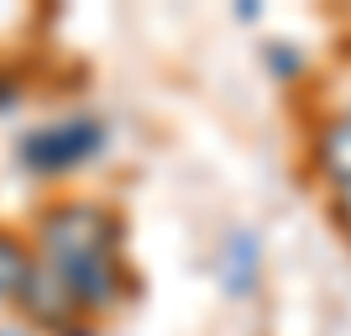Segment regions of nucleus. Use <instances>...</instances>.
<instances>
[{
    "instance_id": "f257e3e1",
    "label": "nucleus",
    "mask_w": 351,
    "mask_h": 336,
    "mask_svg": "<svg viewBox=\"0 0 351 336\" xmlns=\"http://www.w3.org/2000/svg\"><path fill=\"white\" fill-rule=\"evenodd\" d=\"M32 247L47 268H58L69 278V289L79 294L84 315L121 305L132 294V273L121 263V221L116 210H105L95 200H58L37 216V236Z\"/></svg>"
},
{
    "instance_id": "f03ea898",
    "label": "nucleus",
    "mask_w": 351,
    "mask_h": 336,
    "mask_svg": "<svg viewBox=\"0 0 351 336\" xmlns=\"http://www.w3.org/2000/svg\"><path fill=\"white\" fill-rule=\"evenodd\" d=\"M105 147V126L95 116H69V121H47L37 132H27L16 142V158L27 163L37 179H58L73 174L79 163H89Z\"/></svg>"
},
{
    "instance_id": "7ed1b4c3",
    "label": "nucleus",
    "mask_w": 351,
    "mask_h": 336,
    "mask_svg": "<svg viewBox=\"0 0 351 336\" xmlns=\"http://www.w3.org/2000/svg\"><path fill=\"white\" fill-rule=\"evenodd\" d=\"M16 310H21V321L37 326V331H73V326H84V310H79V294L69 289V278L58 273V268H47L43 258H37V268H32L27 289H21V300H16Z\"/></svg>"
},
{
    "instance_id": "20e7f679",
    "label": "nucleus",
    "mask_w": 351,
    "mask_h": 336,
    "mask_svg": "<svg viewBox=\"0 0 351 336\" xmlns=\"http://www.w3.org/2000/svg\"><path fill=\"white\" fill-rule=\"evenodd\" d=\"M32 268H37V247H32L21 232L0 226V305H16V300H21Z\"/></svg>"
},
{
    "instance_id": "39448f33",
    "label": "nucleus",
    "mask_w": 351,
    "mask_h": 336,
    "mask_svg": "<svg viewBox=\"0 0 351 336\" xmlns=\"http://www.w3.org/2000/svg\"><path fill=\"white\" fill-rule=\"evenodd\" d=\"M315 158H320V168H325V179L330 184H351V111L346 116H336L330 126L320 132V142H315Z\"/></svg>"
},
{
    "instance_id": "423d86ee",
    "label": "nucleus",
    "mask_w": 351,
    "mask_h": 336,
    "mask_svg": "<svg viewBox=\"0 0 351 336\" xmlns=\"http://www.w3.org/2000/svg\"><path fill=\"white\" fill-rule=\"evenodd\" d=\"M16 100H21V79L0 69V111H5V105H16Z\"/></svg>"
},
{
    "instance_id": "0eeeda50",
    "label": "nucleus",
    "mask_w": 351,
    "mask_h": 336,
    "mask_svg": "<svg viewBox=\"0 0 351 336\" xmlns=\"http://www.w3.org/2000/svg\"><path fill=\"white\" fill-rule=\"evenodd\" d=\"M336 221H341V232L351 236V184H341V190H336Z\"/></svg>"
},
{
    "instance_id": "6e6552de",
    "label": "nucleus",
    "mask_w": 351,
    "mask_h": 336,
    "mask_svg": "<svg viewBox=\"0 0 351 336\" xmlns=\"http://www.w3.org/2000/svg\"><path fill=\"white\" fill-rule=\"evenodd\" d=\"M58 336H95V326H73V331H58Z\"/></svg>"
},
{
    "instance_id": "1a4fd4ad",
    "label": "nucleus",
    "mask_w": 351,
    "mask_h": 336,
    "mask_svg": "<svg viewBox=\"0 0 351 336\" xmlns=\"http://www.w3.org/2000/svg\"><path fill=\"white\" fill-rule=\"evenodd\" d=\"M0 336H21V331H0Z\"/></svg>"
}]
</instances>
